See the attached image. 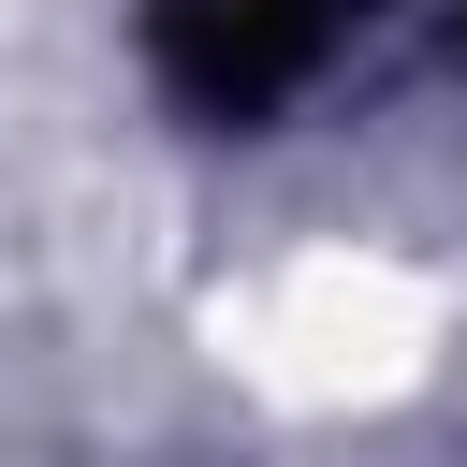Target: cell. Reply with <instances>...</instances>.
<instances>
[{
  "label": "cell",
  "mask_w": 467,
  "mask_h": 467,
  "mask_svg": "<svg viewBox=\"0 0 467 467\" xmlns=\"http://www.w3.org/2000/svg\"><path fill=\"white\" fill-rule=\"evenodd\" d=\"M423 350H438V292L394 248H292L234 306V365L292 409H365V394L423 379Z\"/></svg>",
  "instance_id": "cell-1"
}]
</instances>
